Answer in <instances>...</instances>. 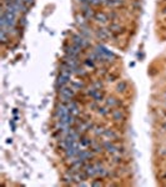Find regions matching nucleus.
Here are the masks:
<instances>
[{
    "label": "nucleus",
    "instance_id": "1",
    "mask_svg": "<svg viewBox=\"0 0 166 187\" xmlns=\"http://www.w3.org/2000/svg\"><path fill=\"white\" fill-rule=\"evenodd\" d=\"M95 51H96V53H99L105 60H109V61H110V60H114L115 58H116L113 51L108 50V49L105 48V46H103V45H98V46H96V48H95Z\"/></svg>",
    "mask_w": 166,
    "mask_h": 187
},
{
    "label": "nucleus",
    "instance_id": "2",
    "mask_svg": "<svg viewBox=\"0 0 166 187\" xmlns=\"http://www.w3.org/2000/svg\"><path fill=\"white\" fill-rule=\"evenodd\" d=\"M103 146H104V148L109 153H111V155H117V153H120V151H122V150L120 148V146L115 145L111 141H105L103 143Z\"/></svg>",
    "mask_w": 166,
    "mask_h": 187
},
{
    "label": "nucleus",
    "instance_id": "3",
    "mask_svg": "<svg viewBox=\"0 0 166 187\" xmlns=\"http://www.w3.org/2000/svg\"><path fill=\"white\" fill-rule=\"evenodd\" d=\"M70 114V111H69V107L66 104H60L56 106V110H55V116L58 117V120L65 117L66 115Z\"/></svg>",
    "mask_w": 166,
    "mask_h": 187
},
{
    "label": "nucleus",
    "instance_id": "4",
    "mask_svg": "<svg viewBox=\"0 0 166 187\" xmlns=\"http://www.w3.org/2000/svg\"><path fill=\"white\" fill-rule=\"evenodd\" d=\"M72 44H75L77 46H80V48H86V46H89V40H86L84 36L81 35H72Z\"/></svg>",
    "mask_w": 166,
    "mask_h": 187
},
{
    "label": "nucleus",
    "instance_id": "5",
    "mask_svg": "<svg viewBox=\"0 0 166 187\" xmlns=\"http://www.w3.org/2000/svg\"><path fill=\"white\" fill-rule=\"evenodd\" d=\"M94 151H87V150H81V151L79 152V155H77V157L80 158V160H82L84 162L89 161L90 158L94 157Z\"/></svg>",
    "mask_w": 166,
    "mask_h": 187
},
{
    "label": "nucleus",
    "instance_id": "6",
    "mask_svg": "<svg viewBox=\"0 0 166 187\" xmlns=\"http://www.w3.org/2000/svg\"><path fill=\"white\" fill-rule=\"evenodd\" d=\"M95 20L98 21L99 24H106L109 20V16L104 13H98V14H95Z\"/></svg>",
    "mask_w": 166,
    "mask_h": 187
},
{
    "label": "nucleus",
    "instance_id": "7",
    "mask_svg": "<svg viewBox=\"0 0 166 187\" xmlns=\"http://www.w3.org/2000/svg\"><path fill=\"white\" fill-rule=\"evenodd\" d=\"M111 32V31H110ZM110 32L109 30H105V29H99L98 32H96V35H98V37L100 40H105V39H108V37L110 36Z\"/></svg>",
    "mask_w": 166,
    "mask_h": 187
},
{
    "label": "nucleus",
    "instance_id": "8",
    "mask_svg": "<svg viewBox=\"0 0 166 187\" xmlns=\"http://www.w3.org/2000/svg\"><path fill=\"white\" fill-rule=\"evenodd\" d=\"M113 119H114L115 121H122L124 119H125V116H124V114H122L121 110H115V111L113 112Z\"/></svg>",
    "mask_w": 166,
    "mask_h": 187
},
{
    "label": "nucleus",
    "instance_id": "9",
    "mask_svg": "<svg viewBox=\"0 0 166 187\" xmlns=\"http://www.w3.org/2000/svg\"><path fill=\"white\" fill-rule=\"evenodd\" d=\"M104 136L110 138V140H115V138H117V134L114 132L113 130H105L104 131Z\"/></svg>",
    "mask_w": 166,
    "mask_h": 187
},
{
    "label": "nucleus",
    "instance_id": "10",
    "mask_svg": "<svg viewBox=\"0 0 166 187\" xmlns=\"http://www.w3.org/2000/svg\"><path fill=\"white\" fill-rule=\"evenodd\" d=\"M119 105V101L115 99V97H109V99L106 100V106L108 107H115Z\"/></svg>",
    "mask_w": 166,
    "mask_h": 187
},
{
    "label": "nucleus",
    "instance_id": "11",
    "mask_svg": "<svg viewBox=\"0 0 166 187\" xmlns=\"http://www.w3.org/2000/svg\"><path fill=\"white\" fill-rule=\"evenodd\" d=\"M80 145L82 147H89V146L93 145V141L87 137H82V138H80Z\"/></svg>",
    "mask_w": 166,
    "mask_h": 187
},
{
    "label": "nucleus",
    "instance_id": "12",
    "mask_svg": "<svg viewBox=\"0 0 166 187\" xmlns=\"http://www.w3.org/2000/svg\"><path fill=\"white\" fill-rule=\"evenodd\" d=\"M93 99H94V101H96V102L103 101V99H104L103 92H100V90H98V91H96V92L94 94V95H93Z\"/></svg>",
    "mask_w": 166,
    "mask_h": 187
},
{
    "label": "nucleus",
    "instance_id": "13",
    "mask_svg": "<svg viewBox=\"0 0 166 187\" xmlns=\"http://www.w3.org/2000/svg\"><path fill=\"white\" fill-rule=\"evenodd\" d=\"M84 15H85V18H86V19L95 18V14H94V11L91 10L90 8H86V5H85V10H84Z\"/></svg>",
    "mask_w": 166,
    "mask_h": 187
},
{
    "label": "nucleus",
    "instance_id": "14",
    "mask_svg": "<svg viewBox=\"0 0 166 187\" xmlns=\"http://www.w3.org/2000/svg\"><path fill=\"white\" fill-rule=\"evenodd\" d=\"M91 147H93V151H94L95 153L101 152V151H103V148H104L103 145H99V143H95V142H93V145H91Z\"/></svg>",
    "mask_w": 166,
    "mask_h": 187
},
{
    "label": "nucleus",
    "instance_id": "15",
    "mask_svg": "<svg viewBox=\"0 0 166 187\" xmlns=\"http://www.w3.org/2000/svg\"><path fill=\"white\" fill-rule=\"evenodd\" d=\"M8 32L4 31V30H0V40H1L3 44H6L8 43V36H6Z\"/></svg>",
    "mask_w": 166,
    "mask_h": 187
},
{
    "label": "nucleus",
    "instance_id": "16",
    "mask_svg": "<svg viewBox=\"0 0 166 187\" xmlns=\"http://www.w3.org/2000/svg\"><path fill=\"white\" fill-rule=\"evenodd\" d=\"M104 129L101 127V126H95L94 127V134L96 135V136H101V135H104Z\"/></svg>",
    "mask_w": 166,
    "mask_h": 187
},
{
    "label": "nucleus",
    "instance_id": "17",
    "mask_svg": "<svg viewBox=\"0 0 166 187\" xmlns=\"http://www.w3.org/2000/svg\"><path fill=\"white\" fill-rule=\"evenodd\" d=\"M122 3V0H108L106 4L110 6H116V5H120Z\"/></svg>",
    "mask_w": 166,
    "mask_h": 187
},
{
    "label": "nucleus",
    "instance_id": "18",
    "mask_svg": "<svg viewBox=\"0 0 166 187\" xmlns=\"http://www.w3.org/2000/svg\"><path fill=\"white\" fill-rule=\"evenodd\" d=\"M75 74H77V75H80V76H85L86 75V70L85 69H82V67H79L77 66L76 69H75V71H74Z\"/></svg>",
    "mask_w": 166,
    "mask_h": 187
},
{
    "label": "nucleus",
    "instance_id": "19",
    "mask_svg": "<svg viewBox=\"0 0 166 187\" xmlns=\"http://www.w3.org/2000/svg\"><path fill=\"white\" fill-rule=\"evenodd\" d=\"M72 87L75 89V90H80V89L84 87V84L80 81H75V82H72Z\"/></svg>",
    "mask_w": 166,
    "mask_h": 187
},
{
    "label": "nucleus",
    "instance_id": "20",
    "mask_svg": "<svg viewBox=\"0 0 166 187\" xmlns=\"http://www.w3.org/2000/svg\"><path fill=\"white\" fill-rule=\"evenodd\" d=\"M98 111H99V114H100V115H103V116H106V115L109 114L108 107H99Z\"/></svg>",
    "mask_w": 166,
    "mask_h": 187
},
{
    "label": "nucleus",
    "instance_id": "21",
    "mask_svg": "<svg viewBox=\"0 0 166 187\" xmlns=\"http://www.w3.org/2000/svg\"><path fill=\"white\" fill-rule=\"evenodd\" d=\"M125 89H126V82L121 81V82H120L119 85H117V91H119V92H120V91H124Z\"/></svg>",
    "mask_w": 166,
    "mask_h": 187
},
{
    "label": "nucleus",
    "instance_id": "22",
    "mask_svg": "<svg viewBox=\"0 0 166 187\" xmlns=\"http://www.w3.org/2000/svg\"><path fill=\"white\" fill-rule=\"evenodd\" d=\"M85 65H86V66H89V67H94L95 66V64H94V60H86V61H85Z\"/></svg>",
    "mask_w": 166,
    "mask_h": 187
},
{
    "label": "nucleus",
    "instance_id": "23",
    "mask_svg": "<svg viewBox=\"0 0 166 187\" xmlns=\"http://www.w3.org/2000/svg\"><path fill=\"white\" fill-rule=\"evenodd\" d=\"M94 87L98 89V90H100V89L103 87V84H101L100 81H96V82H94Z\"/></svg>",
    "mask_w": 166,
    "mask_h": 187
},
{
    "label": "nucleus",
    "instance_id": "24",
    "mask_svg": "<svg viewBox=\"0 0 166 187\" xmlns=\"http://www.w3.org/2000/svg\"><path fill=\"white\" fill-rule=\"evenodd\" d=\"M91 186H103V182L101 181H93L91 182Z\"/></svg>",
    "mask_w": 166,
    "mask_h": 187
},
{
    "label": "nucleus",
    "instance_id": "25",
    "mask_svg": "<svg viewBox=\"0 0 166 187\" xmlns=\"http://www.w3.org/2000/svg\"><path fill=\"white\" fill-rule=\"evenodd\" d=\"M76 20H77V22H79V24H81V25H84V24H85L84 19L80 18V16H76Z\"/></svg>",
    "mask_w": 166,
    "mask_h": 187
},
{
    "label": "nucleus",
    "instance_id": "26",
    "mask_svg": "<svg viewBox=\"0 0 166 187\" xmlns=\"http://www.w3.org/2000/svg\"><path fill=\"white\" fill-rule=\"evenodd\" d=\"M165 100H166V92H165Z\"/></svg>",
    "mask_w": 166,
    "mask_h": 187
},
{
    "label": "nucleus",
    "instance_id": "27",
    "mask_svg": "<svg viewBox=\"0 0 166 187\" xmlns=\"http://www.w3.org/2000/svg\"><path fill=\"white\" fill-rule=\"evenodd\" d=\"M164 127H165V129H166V125H165V126H164Z\"/></svg>",
    "mask_w": 166,
    "mask_h": 187
},
{
    "label": "nucleus",
    "instance_id": "28",
    "mask_svg": "<svg viewBox=\"0 0 166 187\" xmlns=\"http://www.w3.org/2000/svg\"><path fill=\"white\" fill-rule=\"evenodd\" d=\"M165 177H166V175H165Z\"/></svg>",
    "mask_w": 166,
    "mask_h": 187
}]
</instances>
